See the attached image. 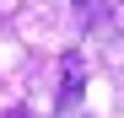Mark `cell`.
Instances as JSON below:
<instances>
[{"label":"cell","instance_id":"cell-1","mask_svg":"<svg viewBox=\"0 0 124 118\" xmlns=\"http://www.w3.org/2000/svg\"><path fill=\"white\" fill-rule=\"evenodd\" d=\"M81 54H65V86H59V118H70L76 102H81Z\"/></svg>","mask_w":124,"mask_h":118},{"label":"cell","instance_id":"cell-2","mask_svg":"<svg viewBox=\"0 0 124 118\" xmlns=\"http://www.w3.org/2000/svg\"><path fill=\"white\" fill-rule=\"evenodd\" d=\"M76 16H81V22H97L102 11H97V0H76Z\"/></svg>","mask_w":124,"mask_h":118},{"label":"cell","instance_id":"cell-3","mask_svg":"<svg viewBox=\"0 0 124 118\" xmlns=\"http://www.w3.org/2000/svg\"><path fill=\"white\" fill-rule=\"evenodd\" d=\"M6 118H32V113H27V107H11V113H6Z\"/></svg>","mask_w":124,"mask_h":118}]
</instances>
